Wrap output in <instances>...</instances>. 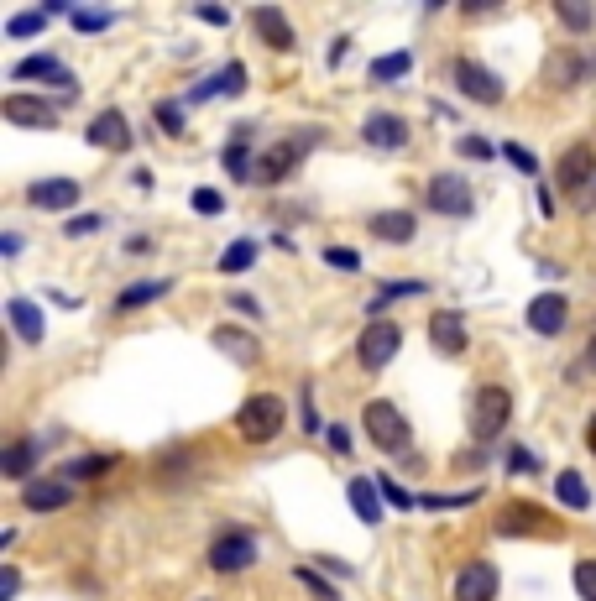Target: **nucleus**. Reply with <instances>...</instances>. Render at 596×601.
<instances>
[{"label": "nucleus", "mask_w": 596, "mask_h": 601, "mask_svg": "<svg viewBox=\"0 0 596 601\" xmlns=\"http://www.w3.org/2000/svg\"><path fill=\"white\" fill-rule=\"evenodd\" d=\"M361 424H366V439H372L377 450H387V455H403L408 445H414V429H408V419L398 413V403H387V398L366 403Z\"/></svg>", "instance_id": "1"}, {"label": "nucleus", "mask_w": 596, "mask_h": 601, "mask_svg": "<svg viewBox=\"0 0 596 601\" xmlns=\"http://www.w3.org/2000/svg\"><path fill=\"white\" fill-rule=\"evenodd\" d=\"M283 424H288V403L278 398V392H257V398H246L241 413H236V429H241V439H251V445L278 439Z\"/></svg>", "instance_id": "2"}, {"label": "nucleus", "mask_w": 596, "mask_h": 601, "mask_svg": "<svg viewBox=\"0 0 596 601\" xmlns=\"http://www.w3.org/2000/svg\"><path fill=\"white\" fill-rule=\"evenodd\" d=\"M508 419H513L508 387H481L476 398H471V439H481V445L508 429Z\"/></svg>", "instance_id": "3"}, {"label": "nucleus", "mask_w": 596, "mask_h": 601, "mask_svg": "<svg viewBox=\"0 0 596 601\" xmlns=\"http://www.w3.org/2000/svg\"><path fill=\"white\" fill-rule=\"evenodd\" d=\"M314 147V131L309 136H298V142H293V136H283V142H272L262 157H257V168H251V183H267V189H272V183H283L298 163H304V152Z\"/></svg>", "instance_id": "4"}, {"label": "nucleus", "mask_w": 596, "mask_h": 601, "mask_svg": "<svg viewBox=\"0 0 596 601\" xmlns=\"http://www.w3.org/2000/svg\"><path fill=\"white\" fill-rule=\"evenodd\" d=\"M257 554H262L257 534H251V528H231V534H220L210 544V570L215 575H236L246 565H257Z\"/></svg>", "instance_id": "5"}, {"label": "nucleus", "mask_w": 596, "mask_h": 601, "mask_svg": "<svg viewBox=\"0 0 596 601\" xmlns=\"http://www.w3.org/2000/svg\"><path fill=\"white\" fill-rule=\"evenodd\" d=\"M398 345H403V330L393 325V319H372V325L361 330V340H356V361L366 366V372H382V366L398 356Z\"/></svg>", "instance_id": "6"}, {"label": "nucleus", "mask_w": 596, "mask_h": 601, "mask_svg": "<svg viewBox=\"0 0 596 601\" xmlns=\"http://www.w3.org/2000/svg\"><path fill=\"white\" fill-rule=\"evenodd\" d=\"M450 79H455V89H461L466 100H476V105H497V100H502V79L492 74V68H481L476 58H455V63H450Z\"/></svg>", "instance_id": "7"}, {"label": "nucleus", "mask_w": 596, "mask_h": 601, "mask_svg": "<svg viewBox=\"0 0 596 601\" xmlns=\"http://www.w3.org/2000/svg\"><path fill=\"white\" fill-rule=\"evenodd\" d=\"M424 204L434 215H471V183L461 173H434L429 178V189H424Z\"/></svg>", "instance_id": "8"}, {"label": "nucleus", "mask_w": 596, "mask_h": 601, "mask_svg": "<svg viewBox=\"0 0 596 601\" xmlns=\"http://www.w3.org/2000/svg\"><path fill=\"white\" fill-rule=\"evenodd\" d=\"M497 534H560V523L544 513V507H534V502H508L502 507V518H497Z\"/></svg>", "instance_id": "9"}, {"label": "nucleus", "mask_w": 596, "mask_h": 601, "mask_svg": "<svg viewBox=\"0 0 596 601\" xmlns=\"http://www.w3.org/2000/svg\"><path fill=\"white\" fill-rule=\"evenodd\" d=\"M497 565L492 560H471V565H461V575H455V601H492L497 596Z\"/></svg>", "instance_id": "10"}, {"label": "nucleus", "mask_w": 596, "mask_h": 601, "mask_svg": "<svg viewBox=\"0 0 596 601\" xmlns=\"http://www.w3.org/2000/svg\"><path fill=\"white\" fill-rule=\"evenodd\" d=\"M0 115H6V121L11 126H42V131H48V126H58V105H48V100H37V95H6V100H0Z\"/></svg>", "instance_id": "11"}, {"label": "nucleus", "mask_w": 596, "mask_h": 601, "mask_svg": "<svg viewBox=\"0 0 596 601\" xmlns=\"http://www.w3.org/2000/svg\"><path fill=\"white\" fill-rule=\"evenodd\" d=\"M251 32H257V37L267 42V48H272V53H293V48H298V37H293V21H288L278 6H257V11H251Z\"/></svg>", "instance_id": "12"}, {"label": "nucleus", "mask_w": 596, "mask_h": 601, "mask_svg": "<svg viewBox=\"0 0 596 601\" xmlns=\"http://www.w3.org/2000/svg\"><path fill=\"white\" fill-rule=\"evenodd\" d=\"M429 340H434V351H440V356H461L466 351V319L461 314H455V309H434L429 314Z\"/></svg>", "instance_id": "13"}, {"label": "nucleus", "mask_w": 596, "mask_h": 601, "mask_svg": "<svg viewBox=\"0 0 596 601\" xmlns=\"http://www.w3.org/2000/svg\"><path fill=\"white\" fill-rule=\"evenodd\" d=\"M361 136L372 147H382V152H398V147H408V121L393 115V110H372V115H366V126H361Z\"/></svg>", "instance_id": "14"}, {"label": "nucleus", "mask_w": 596, "mask_h": 601, "mask_svg": "<svg viewBox=\"0 0 596 601\" xmlns=\"http://www.w3.org/2000/svg\"><path fill=\"white\" fill-rule=\"evenodd\" d=\"M591 178H596V152H591L586 142L565 147V157H560V189H565V194H586Z\"/></svg>", "instance_id": "15"}, {"label": "nucleus", "mask_w": 596, "mask_h": 601, "mask_svg": "<svg viewBox=\"0 0 596 601\" xmlns=\"http://www.w3.org/2000/svg\"><path fill=\"white\" fill-rule=\"evenodd\" d=\"M565 314H570L565 293H539L534 304H529V330L534 335H560L565 330Z\"/></svg>", "instance_id": "16"}, {"label": "nucleus", "mask_w": 596, "mask_h": 601, "mask_svg": "<svg viewBox=\"0 0 596 601\" xmlns=\"http://www.w3.org/2000/svg\"><path fill=\"white\" fill-rule=\"evenodd\" d=\"M89 142H95L100 152H126V147H131V126H126V115H121V110H100V115H95V126H89Z\"/></svg>", "instance_id": "17"}, {"label": "nucleus", "mask_w": 596, "mask_h": 601, "mask_svg": "<svg viewBox=\"0 0 596 601\" xmlns=\"http://www.w3.org/2000/svg\"><path fill=\"white\" fill-rule=\"evenodd\" d=\"M27 199L37 204V210H74L79 204V183L74 178H42L27 189Z\"/></svg>", "instance_id": "18"}, {"label": "nucleus", "mask_w": 596, "mask_h": 601, "mask_svg": "<svg viewBox=\"0 0 596 601\" xmlns=\"http://www.w3.org/2000/svg\"><path fill=\"white\" fill-rule=\"evenodd\" d=\"M21 502H27L32 513H58V507L74 502V492H68V481H27V487H21Z\"/></svg>", "instance_id": "19"}, {"label": "nucleus", "mask_w": 596, "mask_h": 601, "mask_svg": "<svg viewBox=\"0 0 596 601\" xmlns=\"http://www.w3.org/2000/svg\"><path fill=\"white\" fill-rule=\"evenodd\" d=\"M210 340H215V345H220V351L231 356V361H241V366H251V361L262 356V345L251 340L246 330H236V325H215V330H210Z\"/></svg>", "instance_id": "20"}, {"label": "nucleus", "mask_w": 596, "mask_h": 601, "mask_svg": "<svg viewBox=\"0 0 596 601\" xmlns=\"http://www.w3.org/2000/svg\"><path fill=\"white\" fill-rule=\"evenodd\" d=\"M6 319H11V330H16L21 340H42V335H48V319H42V309L32 304V298H11Z\"/></svg>", "instance_id": "21"}, {"label": "nucleus", "mask_w": 596, "mask_h": 601, "mask_svg": "<svg viewBox=\"0 0 596 601\" xmlns=\"http://www.w3.org/2000/svg\"><path fill=\"white\" fill-rule=\"evenodd\" d=\"M366 225H372L377 241H414V225L419 220H414V210H377Z\"/></svg>", "instance_id": "22"}, {"label": "nucleus", "mask_w": 596, "mask_h": 601, "mask_svg": "<svg viewBox=\"0 0 596 601\" xmlns=\"http://www.w3.org/2000/svg\"><path fill=\"white\" fill-rule=\"evenodd\" d=\"M11 79H53V84H74V74L53 58V53H32V58H21L11 68Z\"/></svg>", "instance_id": "23"}, {"label": "nucleus", "mask_w": 596, "mask_h": 601, "mask_svg": "<svg viewBox=\"0 0 596 601\" xmlns=\"http://www.w3.org/2000/svg\"><path fill=\"white\" fill-rule=\"evenodd\" d=\"M32 466H37V439H11L6 450H0V471H6L11 481H21V476H32Z\"/></svg>", "instance_id": "24"}, {"label": "nucleus", "mask_w": 596, "mask_h": 601, "mask_svg": "<svg viewBox=\"0 0 596 601\" xmlns=\"http://www.w3.org/2000/svg\"><path fill=\"white\" fill-rule=\"evenodd\" d=\"M377 497H382V487H377L372 476H356L351 481V507H356L361 523H382V502Z\"/></svg>", "instance_id": "25"}, {"label": "nucleus", "mask_w": 596, "mask_h": 601, "mask_svg": "<svg viewBox=\"0 0 596 601\" xmlns=\"http://www.w3.org/2000/svg\"><path fill=\"white\" fill-rule=\"evenodd\" d=\"M555 497H560L565 507H576V513H581V507H591L586 476H581V471H560V476H555Z\"/></svg>", "instance_id": "26"}, {"label": "nucleus", "mask_w": 596, "mask_h": 601, "mask_svg": "<svg viewBox=\"0 0 596 601\" xmlns=\"http://www.w3.org/2000/svg\"><path fill=\"white\" fill-rule=\"evenodd\" d=\"M168 293V283H157V277H152V283H126L121 288V298H116V309L126 314V309H142V304H152V298H163Z\"/></svg>", "instance_id": "27"}, {"label": "nucleus", "mask_w": 596, "mask_h": 601, "mask_svg": "<svg viewBox=\"0 0 596 601\" xmlns=\"http://www.w3.org/2000/svg\"><path fill=\"white\" fill-rule=\"evenodd\" d=\"M251 168H257V157L246 152V131H236V142L225 147V173H231L236 183H246V178H251Z\"/></svg>", "instance_id": "28"}, {"label": "nucleus", "mask_w": 596, "mask_h": 601, "mask_svg": "<svg viewBox=\"0 0 596 601\" xmlns=\"http://www.w3.org/2000/svg\"><path fill=\"white\" fill-rule=\"evenodd\" d=\"M414 293H429V288H424V283H382V288L372 293V304H366V314L377 319L387 304H398V298H414Z\"/></svg>", "instance_id": "29"}, {"label": "nucleus", "mask_w": 596, "mask_h": 601, "mask_svg": "<svg viewBox=\"0 0 596 601\" xmlns=\"http://www.w3.org/2000/svg\"><path fill=\"white\" fill-rule=\"evenodd\" d=\"M251 262H257V241H231V246H225V257H220V272H246Z\"/></svg>", "instance_id": "30"}, {"label": "nucleus", "mask_w": 596, "mask_h": 601, "mask_svg": "<svg viewBox=\"0 0 596 601\" xmlns=\"http://www.w3.org/2000/svg\"><path fill=\"white\" fill-rule=\"evenodd\" d=\"M408 68H414V53H387L372 63V84H387V79H403Z\"/></svg>", "instance_id": "31"}, {"label": "nucleus", "mask_w": 596, "mask_h": 601, "mask_svg": "<svg viewBox=\"0 0 596 601\" xmlns=\"http://www.w3.org/2000/svg\"><path fill=\"white\" fill-rule=\"evenodd\" d=\"M110 466H116V455H79V460H68V466H63V476H100Z\"/></svg>", "instance_id": "32"}, {"label": "nucleus", "mask_w": 596, "mask_h": 601, "mask_svg": "<svg viewBox=\"0 0 596 601\" xmlns=\"http://www.w3.org/2000/svg\"><path fill=\"white\" fill-rule=\"evenodd\" d=\"M555 16L565 21L570 32H581V37L591 32V21H596V16H591V6H570V0H560V6H555Z\"/></svg>", "instance_id": "33"}, {"label": "nucleus", "mask_w": 596, "mask_h": 601, "mask_svg": "<svg viewBox=\"0 0 596 601\" xmlns=\"http://www.w3.org/2000/svg\"><path fill=\"white\" fill-rule=\"evenodd\" d=\"M152 115H157V126H163V136H183V105L157 100V105H152Z\"/></svg>", "instance_id": "34"}, {"label": "nucleus", "mask_w": 596, "mask_h": 601, "mask_svg": "<svg viewBox=\"0 0 596 601\" xmlns=\"http://www.w3.org/2000/svg\"><path fill=\"white\" fill-rule=\"evenodd\" d=\"M42 27H48V16H42V11H21V16L6 21V37H32V32H42Z\"/></svg>", "instance_id": "35"}, {"label": "nucleus", "mask_w": 596, "mask_h": 601, "mask_svg": "<svg viewBox=\"0 0 596 601\" xmlns=\"http://www.w3.org/2000/svg\"><path fill=\"white\" fill-rule=\"evenodd\" d=\"M215 84H220V95H241V89H246V68L241 63H225L220 74H215Z\"/></svg>", "instance_id": "36"}, {"label": "nucleus", "mask_w": 596, "mask_h": 601, "mask_svg": "<svg viewBox=\"0 0 596 601\" xmlns=\"http://www.w3.org/2000/svg\"><path fill=\"white\" fill-rule=\"evenodd\" d=\"M502 157H508L518 173H539V157H534V152H523L518 142H502Z\"/></svg>", "instance_id": "37"}, {"label": "nucleus", "mask_w": 596, "mask_h": 601, "mask_svg": "<svg viewBox=\"0 0 596 601\" xmlns=\"http://www.w3.org/2000/svg\"><path fill=\"white\" fill-rule=\"evenodd\" d=\"M377 487H382V497H387V502H393V507H403V513H408V507H419V497H408V492L398 487V481H393V476H377Z\"/></svg>", "instance_id": "38"}, {"label": "nucleus", "mask_w": 596, "mask_h": 601, "mask_svg": "<svg viewBox=\"0 0 596 601\" xmlns=\"http://www.w3.org/2000/svg\"><path fill=\"white\" fill-rule=\"evenodd\" d=\"M576 591H581V601H596V560L576 565Z\"/></svg>", "instance_id": "39"}, {"label": "nucleus", "mask_w": 596, "mask_h": 601, "mask_svg": "<svg viewBox=\"0 0 596 601\" xmlns=\"http://www.w3.org/2000/svg\"><path fill=\"white\" fill-rule=\"evenodd\" d=\"M298 581H304L319 601H335V586H325V575H319V570H309V565H298Z\"/></svg>", "instance_id": "40"}, {"label": "nucleus", "mask_w": 596, "mask_h": 601, "mask_svg": "<svg viewBox=\"0 0 596 601\" xmlns=\"http://www.w3.org/2000/svg\"><path fill=\"white\" fill-rule=\"evenodd\" d=\"M110 21H116L110 11H74V27H79V32H105Z\"/></svg>", "instance_id": "41"}, {"label": "nucleus", "mask_w": 596, "mask_h": 601, "mask_svg": "<svg viewBox=\"0 0 596 601\" xmlns=\"http://www.w3.org/2000/svg\"><path fill=\"white\" fill-rule=\"evenodd\" d=\"M194 210H199V215H220V210H225V194H215V189H194Z\"/></svg>", "instance_id": "42"}, {"label": "nucleus", "mask_w": 596, "mask_h": 601, "mask_svg": "<svg viewBox=\"0 0 596 601\" xmlns=\"http://www.w3.org/2000/svg\"><path fill=\"white\" fill-rule=\"evenodd\" d=\"M325 262L340 267V272H356V267H361V257H356L351 246H330V251H325Z\"/></svg>", "instance_id": "43"}, {"label": "nucleus", "mask_w": 596, "mask_h": 601, "mask_svg": "<svg viewBox=\"0 0 596 601\" xmlns=\"http://www.w3.org/2000/svg\"><path fill=\"white\" fill-rule=\"evenodd\" d=\"M508 466H513L518 476H534V471H539V460H534L529 450H523V445H513V450H508Z\"/></svg>", "instance_id": "44"}, {"label": "nucleus", "mask_w": 596, "mask_h": 601, "mask_svg": "<svg viewBox=\"0 0 596 601\" xmlns=\"http://www.w3.org/2000/svg\"><path fill=\"white\" fill-rule=\"evenodd\" d=\"M549 68H555V74H560L565 84H570V79H576V74H581V63H576V58H570V53H560V58H555V63H549Z\"/></svg>", "instance_id": "45"}, {"label": "nucleus", "mask_w": 596, "mask_h": 601, "mask_svg": "<svg viewBox=\"0 0 596 601\" xmlns=\"http://www.w3.org/2000/svg\"><path fill=\"white\" fill-rule=\"evenodd\" d=\"M63 230H68V236H89V230H100V215H79V220H68Z\"/></svg>", "instance_id": "46"}, {"label": "nucleus", "mask_w": 596, "mask_h": 601, "mask_svg": "<svg viewBox=\"0 0 596 601\" xmlns=\"http://www.w3.org/2000/svg\"><path fill=\"white\" fill-rule=\"evenodd\" d=\"M225 298H231V309H241V314H251V319L262 314V309H257V298H251V293H225Z\"/></svg>", "instance_id": "47"}, {"label": "nucleus", "mask_w": 596, "mask_h": 601, "mask_svg": "<svg viewBox=\"0 0 596 601\" xmlns=\"http://www.w3.org/2000/svg\"><path fill=\"white\" fill-rule=\"evenodd\" d=\"M194 16H199V21H210V27H225V21H231V11H220V6H199Z\"/></svg>", "instance_id": "48"}, {"label": "nucleus", "mask_w": 596, "mask_h": 601, "mask_svg": "<svg viewBox=\"0 0 596 601\" xmlns=\"http://www.w3.org/2000/svg\"><path fill=\"white\" fill-rule=\"evenodd\" d=\"M461 152H466V157H492V142H481V136H466Z\"/></svg>", "instance_id": "49"}, {"label": "nucleus", "mask_w": 596, "mask_h": 601, "mask_svg": "<svg viewBox=\"0 0 596 601\" xmlns=\"http://www.w3.org/2000/svg\"><path fill=\"white\" fill-rule=\"evenodd\" d=\"M16 586H21V575H16V570H0V601H11Z\"/></svg>", "instance_id": "50"}, {"label": "nucleus", "mask_w": 596, "mask_h": 601, "mask_svg": "<svg viewBox=\"0 0 596 601\" xmlns=\"http://www.w3.org/2000/svg\"><path fill=\"white\" fill-rule=\"evenodd\" d=\"M346 53H351V42H346V37H335V42H330V68H335V63H346Z\"/></svg>", "instance_id": "51"}, {"label": "nucleus", "mask_w": 596, "mask_h": 601, "mask_svg": "<svg viewBox=\"0 0 596 601\" xmlns=\"http://www.w3.org/2000/svg\"><path fill=\"white\" fill-rule=\"evenodd\" d=\"M330 450H340V455H346V450H351V434H346V429H340V424L330 429Z\"/></svg>", "instance_id": "52"}, {"label": "nucleus", "mask_w": 596, "mask_h": 601, "mask_svg": "<svg viewBox=\"0 0 596 601\" xmlns=\"http://www.w3.org/2000/svg\"><path fill=\"white\" fill-rule=\"evenodd\" d=\"M0 251H6V257H16V251H21V236H16V230H6V236H0Z\"/></svg>", "instance_id": "53"}, {"label": "nucleus", "mask_w": 596, "mask_h": 601, "mask_svg": "<svg viewBox=\"0 0 596 601\" xmlns=\"http://www.w3.org/2000/svg\"><path fill=\"white\" fill-rule=\"evenodd\" d=\"M126 251H131V257H147L152 241H147V236H131V246H126Z\"/></svg>", "instance_id": "54"}, {"label": "nucleus", "mask_w": 596, "mask_h": 601, "mask_svg": "<svg viewBox=\"0 0 596 601\" xmlns=\"http://www.w3.org/2000/svg\"><path fill=\"white\" fill-rule=\"evenodd\" d=\"M586 366H591V372H596V335H591V345H586Z\"/></svg>", "instance_id": "55"}, {"label": "nucleus", "mask_w": 596, "mask_h": 601, "mask_svg": "<svg viewBox=\"0 0 596 601\" xmlns=\"http://www.w3.org/2000/svg\"><path fill=\"white\" fill-rule=\"evenodd\" d=\"M586 445H591V455H596V419H591V429H586Z\"/></svg>", "instance_id": "56"}]
</instances>
